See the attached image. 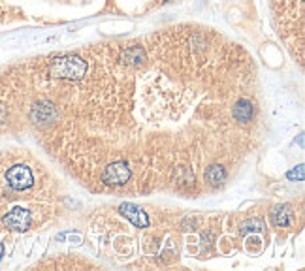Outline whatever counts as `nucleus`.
Listing matches in <instances>:
<instances>
[{
    "label": "nucleus",
    "mask_w": 305,
    "mask_h": 271,
    "mask_svg": "<svg viewBox=\"0 0 305 271\" xmlns=\"http://www.w3.org/2000/svg\"><path fill=\"white\" fill-rule=\"evenodd\" d=\"M271 11L277 34L304 66V0H271Z\"/></svg>",
    "instance_id": "f257e3e1"
},
{
    "label": "nucleus",
    "mask_w": 305,
    "mask_h": 271,
    "mask_svg": "<svg viewBox=\"0 0 305 271\" xmlns=\"http://www.w3.org/2000/svg\"><path fill=\"white\" fill-rule=\"evenodd\" d=\"M49 75L53 79L79 81L87 75V60L74 53L58 55L49 62Z\"/></svg>",
    "instance_id": "f03ea898"
},
{
    "label": "nucleus",
    "mask_w": 305,
    "mask_h": 271,
    "mask_svg": "<svg viewBox=\"0 0 305 271\" xmlns=\"http://www.w3.org/2000/svg\"><path fill=\"white\" fill-rule=\"evenodd\" d=\"M6 183L13 190H29L34 185V173L27 164H15L6 171Z\"/></svg>",
    "instance_id": "7ed1b4c3"
},
{
    "label": "nucleus",
    "mask_w": 305,
    "mask_h": 271,
    "mask_svg": "<svg viewBox=\"0 0 305 271\" xmlns=\"http://www.w3.org/2000/svg\"><path fill=\"white\" fill-rule=\"evenodd\" d=\"M130 177H132V171L128 168V164L121 162V160L107 164L104 173H102V181L107 187H123L130 181Z\"/></svg>",
    "instance_id": "20e7f679"
},
{
    "label": "nucleus",
    "mask_w": 305,
    "mask_h": 271,
    "mask_svg": "<svg viewBox=\"0 0 305 271\" xmlns=\"http://www.w3.org/2000/svg\"><path fill=\"white\" fill-rule=\"evenodd\" d=\"M2 224L8 230H13V232H27L32 224V215H30L29 209L15 207L2 217Z\"/></svg>",
    "instance_id": "39448f33"
},
{
    "label": "nucleus",
    "mask_w": 305,
    "mask_h": 271,
    "mask_svg": "<svg viewBox=\"0 0 305 271\" xmlns=\"http://www.w3.org/2000/svg\"><path fill=\"white\" fill-rule=\"evenodd\" d=\"M57 117H58L57 108L51 102H40L36 106H32V109H30V119L36 122V124H40V126H46V124L55 122Z\"/></svg>",
    "instance_id": "423d86ee"
},
{
    "label": "nucleus",
    "mask_w": 305,
    "mask_h": 271,
    "mask_svg": "<svg viewBox=\"0 0 305 271\" xmlns=\"http://www.w3.org/2000/svg\"><path fill=\"white\" fill-rule=\"evenodd\" d=\"M119 213L128 220L132 222L136 228H147L149 226V217L143 211L142 207H138L136 204H130V202H124L119 206Z\"/></svg>",
    "instance_id": "0eeeda50"
},
{
    "label": "nucleus",
    "mask_w": 305,
    "mask_h": 271,
    "mask_svg": "<svg viewBox=\"0 0 305 271\" xmlns=\"http://www.w3.org/2000/svg\"><path fill=\"white\" fill-rule=\"evenodd\" d=\"M145 60H147V53L142 46H130L121 53V62L130 68H140L145 64Z\"/></svg>",
    "instance_id": "6e6552de"
},
{
    "label": "nucleus",
    "mask_w": 305,
    "mask_h": 271,
    "mask_svg": "<svg viewBox=\"0 0 305 271\" xmlns=\"http://www.w3.org/2000/svg\"><path fill=\"white\" fill-rule=\"evenodd\" d=\"M271 220L273 224L279 226V228H286V226L292 224V207L283 204V206H277L273 211H271Z\"/></svg>",
    "instance_id": "1a4fd4ad"
},
{
    "label": "nucleus",
    "mask_w": 305,
    "mask_h": 271,
    "mask_svg": "<svg viewBox=\"0 0 305 271\" xmlns=\"http://www.w3.org/2000/svg\"><path fill=\"white\" fill-rule=\"evenodd\" d=\"M234 117H236V121L239 122H249L253 119V104L251 100H238L236 106H234Z\"/></svg>",
    "instance_id": "9d476101"
},
{
    "label": "nucleus",
    "mask_w": 305,
    "mask_h": 271,
    "mask_svg": "<svg viewBox=\"0 0 305 271\" xmlns=\"http://www.w3.org/2000/svg\"><path fill=\"white\" fill-rule=\"evenodd\" d=\"M226 179V169L222 168L220 164H213L205 169V181L209 183L211 187H219L222 185V181Z\"/></svg>",
    "instance_id": "9b49d317"
},
{
    "label": "nucleus",
    "mask_w": 305,
    "mask_h": 271,
    "mask_svg": "<svg viewBox=\"0 0 305 271\" xmlns=\"http://www.w3.org/2000/svg\"><path fill=\"white\" fill-rule=\"evenodd\" d=\"M262 226H264V222H262L260 218H251V220H247V222H243V224H241L239 232H241L243 235L249 234V232H260V230H262Z\"/></svg>",
    "instance_id": "f8f14e48"
},
{
    "label": "nucleus",
    "mask_w": 305,
    "mask_h": 271,
    "mask_svg": "<svg viewBox=\"0 0 305 271\" xmlns=\"http://www.w3.org/2000/svg\"><path fill=\"white\" fill-rule=\"evenodd\" d=\"M304 173H305V166L300 164V166H296V168L286 171V179L288 181H304Z\"/></svg>",
    "instance_id": "ddd939ff"
},
{
    "label": "nucleus",
    "mask_w": 305,
    "mask_h": 271,
    "mask_svg": "<svg viewBox=\"0 0 305 271\" xmlns=\"http://www.w3.org/2000/svg\"><path fill=\"white\" fill-rule=\"evenodd\" d=\"M6 115H8V109H6V106H4V104H0V124L6 121Z\"/></svg>",
    "instance_id": "4468645a"
},
{
    "label": "nucleus",
    "mask_w": 305,
    "mask_h": 271,
    "mask_svg": "<svg viewBox=\"0 0 305 271\" xmlns=\"http://www.w3.org/2000/svg\"><path fill=\"white\" fill-rule=\"evenodd\" d=\"M2 254H4V247L0 245V258H2Z\"/></svg>",
    "instance_id": "2eb2a0df"
},
{
    "label": "nucleus",
    "mask_w": 305,
    "mask_h": 271,
    "mask_svg": "<svg viewBox=\"0 0 305 271\" xmlns=\"http://www.w3.org/2000/svg\"><path fill=\"white\" fill-rule=\"evenodd\" d=\"M166 2H168V0H166Z\"/></svg>",
    "instance_id": "dca6fc26"
}]
</instances>
